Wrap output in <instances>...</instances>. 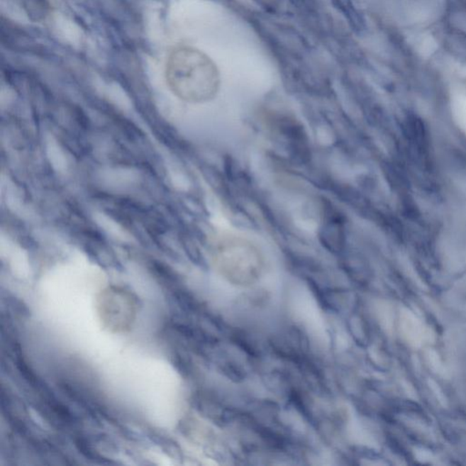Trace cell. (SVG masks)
Returning <instances> with one entry per match:
<instances>
[{
	"label": "cell",
	"instance_id": "4",
	"mask_svg": "<svg viewBox=\"0 0 466 466\" xmlns=\"http://www.w3.org/2000/svg\"><path fill=\"white\" fill-rule=\"evenodd\" d=\"M26 9L30 18L40 21L49 14L50 6L48 0H25Z\"/></svg>",
	"mask_w": 466,
	"mask_h": 466
},
{
	"label": "cell",
	"instance_id": "1",
	"mask_svg": "<svg viewBox=\"0 0 466 466\" xmlns=\"http://www.w3.org/2000/svg\"><path fill=\"white\" fill-rule=\"evenodd\" d=\"M165 79L177 98L194 104L212 101L221 86L216 64L207 54L191 46H179L170 51Z\"/></svg>",
	"mask_w": 466,
	"mask_h": 466
},
{
	"label": "cell",
	"instance_id": "3",
	"mask_svg": "<svg viewBox=\"0 0 466 466\" xmlns=\"http://www.w3.org/2000/svg\"><path fill=\"white\" fill-rule=\"evenodd\" d=\"M74 443H75L76 448L78 449L79 454L82 455L83 457H85L87 460L92 461L93 462L99 465L113 464V462L109 461L107 458L99 455V453L92 448L91 443L87 441L85 438H83L82 436L76 437L75 440H74Z\"/></svg>",
	"mask_w": 466,
	"mask_h": 466
},
{
	"label": "cell",
	"instance_id": "5",
	"mask_svg": "<svg viewBox=\"0 0 466 466\" xmlns=\"http://www.w3.org/2000/svg\"><path fill=\"white\" fill-rule=\"evenodd\" d=\"M150 437L152 440V442L157 443V445L160 448H162L163 451H165L167 454L174 456V457H178L179 454H181V449H179L177 443L170 436H164L160 433L153 432L150 433Z\"/></svg>",
	"mask_w": 466,
	"mask_h": 466
},
{
	"label": "cell",
	"instance_id": "2",
	"mask_svg": "<svg viewBox=\"0 0 466 466\" xmlns=\"http://www.w3.org/2000/svg\"><path fill=\"white\" fill-rule=\"evenodd\" d=\"M212 260L218 271L231 282L249 284L262 275L265 259L258 247L238 236H223L215 240Z\"/></svg>",
	"mask_w": 466,
	"mask_h": 466
},
{
	"label": "cell",
	"instance_id": "6",
	"mask_svg": "<svg viewBox=\"0 0 466 466\" xmlns=\"http://www.w3.org/2000/svg\"><path fill=\"white\" fill-rule=\"evenodd\" d=\"M5 301L17 314L21 315V316H28L30 315V311L28 310L27 305L17 297H15L14 295H6Z\"/></svg>",
	"mask_w": 466,
	"mask_h": 466
}]
</instances>
